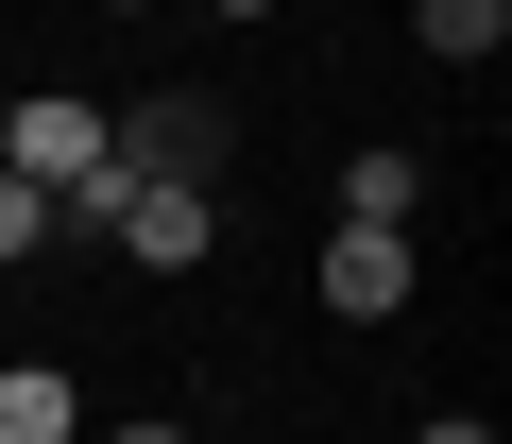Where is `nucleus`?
Listing matches in <instances>:
<instances>
[{
    "mask_svg": "<svg viewBox=\"0 0 512 444\" xmlns=\"http://www.w3.org/2000/svg\"><path fill=\"white\" fill-rule=\"evenodd\" d=\"M103 240H120L137 274H188V257L222 240V188H120V222H103Z\"/></svg>",
    "mask_w": 512,
    "mask_h": 444,
    "instance_id": "nucleus-1",
    "label": "nucleus"
},
{
    "mask_svg": "<svg viewBox=\"0 0 512 444\" xmlns=\"http://www.w3.org/2000/svg\"><path fill=\"white\" fill-rule=\"evenodd\" d=\"M410 444H495V427H478V410H444V427H410Z\"/></svg>",
    "mask_w": 512,
    "mask_h": 444,
    "instance_id": "nucleus-7",
    "label": "nucleus"
},
{
    "mask_svg": "<svg viewBox=\"0 0 512 444\" xmlns=\"http://www.w3.org/2000/svg\"><path fill=\"white\" fill-rule=\"evenodd\" d=\"M18 257H52V205H35L18 171H0V274H18Z\"/></svg>",
    "mask_w": 512,
    "mask_h": 444,
    "instance_id": "nucleus-6",
    "label": "nucleus"
},
{
    "mask_svg": "<svg viewBox=\"0 0 512 444\" xmlns=\"http://www.w3.org/2000/svg\"><path fill=\"white\" fill-rule=\"evenodd\" d=\"M325 308L342 325H393L410 308V240H359V222H342V240H325Z\"/></svg>",
    "mask_w": 512,
    "mask_h": 444,
    "instance_id": "nucleus-2",
    "label": "nucleus"
},
{
    "mask_svg": "<svg viewBox=\"0 0 512 444\" xmlns=\"http://www.w3.org/2000/svg\"><path fill=\"white\" fill-rule=\"evenodd\" d=\"M0 444H86V410H69V359H0Z\"/></svg>",
    "mask_w": 512,
    "mask_h": 444,
    "instance_id": "nucleus-3",
    "label": "nucleus"
},
{
    "mask_svg": "<svg viewBox=\"0 0 512 444\" xmlns=\"http://www.w3.org/2000/svg\"><path fill=\"white\" fill-rule=\"evenodd\" d=\"M410 35H427V52H444V69H478V52H495V35H512V18H495V0H427V18H410Z\"/></svg>",
    "mask_w": 512,
    "mask_h": 444,
    "instance_id": "nucleus-5",
    "label": "nucleus"
},
{
    "mask_svg": "<svg viewBox=\"0 0 512 444\" xmlns=\"http://www.w3.org/2000/svg\"><path fill=\"white\" fill-rule=\"evenodd\" d=\"M103 444H188V427H103Z\"/></svg>",
    "mask_w": 512,
    "mask_h": 444,
    "instance_id": "nucleus-8",
    "label": "nucleus"
},
{
    "mask_svg": "<svg viewBox=\"0 0 512 444\" xmlns=\"http://www.w3.org/2000/svg\"><path fill=\"white\" fill-rule=\"evenodd\" d=\"M342 222H359V240H410V222H427V154H359L342 171Z\"/></svg>",
    "mask_w": 512,
    "mask_h": 444,
    "instance_id": "nucleus-4",
    "label": "nucleus"
}]
</instances>
